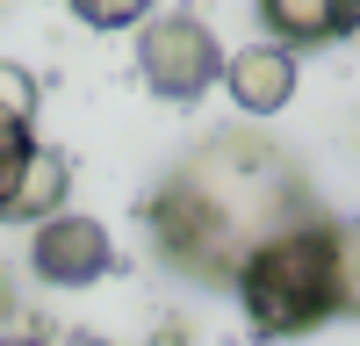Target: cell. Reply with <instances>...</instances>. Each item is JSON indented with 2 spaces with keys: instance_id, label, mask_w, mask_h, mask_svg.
<instances>
[{
  "instance_id": "6",
  "label": "cell",
  "mask_w": 360,
  "mask_h": 346,
  "mask_svg": "<svg viewBox=\"0 0 360 346\" xmlns=\"http://www.w3.org/2000/svg\"><path fill=\"white\" fill-rule=\"evenodd\" d=\"M65 195H72V159L51 152V144H29L8 195H0V217L8 224H44L51 210H65Z\"/></svg>"
},
{
  "instance_id": "9",
  "label": "cell",
  "mask_w": 360,
  "mask_h": 346,
  "mask_svg": "<svg viewBox=\"0 0 360 346\" xmlns=\"http://www.w3.org/2000/svg\"><path fill=\"white\" fill-rule=\"evenodd\" d=\"M37 72H22V65H0V108L22 115V123H37Z\"/></svg>"
},
{
  "instance_id": "12",
  "label": "cell",
  "mask_w": 360,
  "mask_h": 346,
  "mask_svg": "<svg viewBox=\"0 0 360 346\" xmlns=\"http://www.w3.org/2000/svg\"><path fill=\"white\" fill-rule=\"evenodd\" d=\"M0 317H8V274H0Z\"/></svg>"
},
{
  "instance_id": "7",
  "label": "cell",
  "mask_w": 360,
  "mask_h": 346,
  "mask_svg": "<svg viewBox=\"0 0 360 346\" xmlns=\"http://www.w3.org/2000/svg\"><path fill=\"white\" fill-rule=\"evenodd\" d=\"M259 29L281 44H339L360 29V0H252Z\"/></svg>"
},
{
  "instance_id": "2",
  "label": "cell",
  "mask_w": 360,
  "mask_h": 346,
  "mask_svg": "<svg viewBox=\"0 0 360 346\" xmlns=\"http://www.w3.org/2000/svg\"><path fill=\"white\" fill-rule=\"evenodd\" d=\"M238 303H245V325L252 332H317L324 317H339L346 296V267H339V224L324 217H295L281 224L274 238H259L238 267Z\"/></svg>"
},
{
  "instance_id": "5",
  "label": "cell",
  "mask_w": 360,
  "mask_h": 346,
  "mask_svg": "<svg viewBox=\"0 0 360 346\" xmlns=\"http://www.w3.org/2000/svg\"><path fill=\"white\" fill-rule=\"evenodd\" d=\"M224 86H231L238 115H281L295 101V44L259 37L245 51H231L224 58Z\"/></svg>"
},
{
  "instance_id": "1",
  "label": "cell",
  "mask_w": 360,
  "mask_h": 346,
  "mask_svg": "<svg viewBox=\"0 0 360 346\" xmlns=\"http://www.w3.org/2000/svg\"><path fill=\"white\" fill-rule=\"evenodd\" d=\"M295 217H310V210H303L288 159L245 137H217L188 166H173L159 195H144V224H152L159 260L195 281H238L245 252Z\"/></svg>"
},
{
  "instance_id": "8",
  "label": "cell",
  "mask_w": 360,
  "mask_h": 346,
  "mask_svg": "<svg viewBox=\"0 0 360 346\" xmlns=\"http://www.w3.org/2000/svg\"><path fill=\"white\" fill-rule=\"evenodd\" d=\"M65 8H72L79 29H101L108 37V29H137L144 15H152V0H65Z\"/></svg>"
},
{
  "instance_id": "11",
  "label": "cell",
  "mask_w": 360,
  "mask_h": 346,
  "mask_svg": "<svg viewBox=\"0 0 360 346\" xmlns=\"http://www.w3.org/2000/svg\"><path fill=\"white\" fill-rule=\"evenodd\" d=\"M29 144H37V137H29V123L0 108V195H8V181H15V166H22V152H29Z\"/></svg>"
},
{
  "instance_id": "4",
  "label": "cell",
  "mask_w": 360,
  "mask_h": 346,
  "mask_svg": "<svg viewBox=\"0 0 360 346\" xmlns=\"http://www.w3.org/2000/svg\"><path fill=\"white\" fill-rule=\"evenodd\" d=\"M29 267L51 288H94L115 267V238L101 217H72V210H51L37 231H29Z\"/></svg>"
},
{
  "instance_id": "10",
  "label": "cell",
  "mask_w": 360,
  "mask_h": 346,
  "mask_svg": "<svg viewBox=\"0 0 360 346\" xmlns=\"http://www.w3.org/2000/svg\"><path fill=\"white\" fill-rule=\"evenodd\" d=\"M339 267H346L339 317H360V224H339Z\"/></svg>"
},
{
  "instance_id": "3",
  "label": "cell",
  "mask_w": 360,
  "mask_h": 346,
  "mask_svg": "<svg viewBox=\"0 0 360 346\" xmlns=\"http://www.w3.org/2000/svg\"><path fill=\"white\" fill-rule=\"evenodd\" d=\"M224 44L217 29L195 15H152L137 22V79L152 86L159 101H202L209 86L224 79Z\"/></svg>"
}]
</instances>
